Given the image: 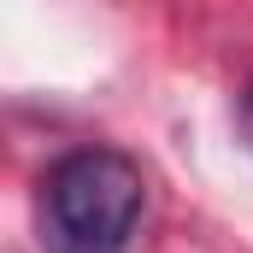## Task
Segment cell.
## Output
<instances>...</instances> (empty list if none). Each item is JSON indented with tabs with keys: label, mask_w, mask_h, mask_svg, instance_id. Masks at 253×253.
<instances>
[{
	"label": "cell",
	"mask_w": 253,
	"mask_h": 253,
	"mask_svg": "<svg viewBox=\"0 0 253 253\" xmlns=\"http://www.w3.org/2000/svg\"><path fill=\"white\" fill-rule=\"evenodd\" d=\"M147 206V177L118 147H77L42 177V242L53 253H124Z\"/></svg>",
	"instance_id": "1"
},
{
	"label": "cell",
	"mask_w": 253,
	"mask_h": 253,
	"mask_svg": "<svg viewBox=\"0 0 253 253\" xmlns=\"http://www.w3.org/2000/svg\"><path fill=\"white\" fill-rule=\"evenodd\" d=\"M242 129H248V141H253V83H248V94H242Z\"/></svg>",
	"instance_id": "2"
}]
</instances>
